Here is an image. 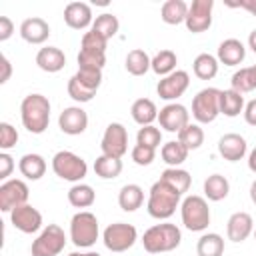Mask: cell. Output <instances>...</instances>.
<instances>
[{"instance_id": "5bb4252c", "label": "cell", "mask_w": 256, "mask_h": 256, "mask_svg": "<svg viewBox=\"0 0 256 256\" xmlns=\"http://www.w3.org/2000/svg\"><path fill=\"white\" fill-rule=\"evenodd\" d=\"M158 122H160V128H164L166 132L178 134L184 126L190 124V112L186 110V106L172 102V104H166L164 108H160Z\"/></svg>"}, {"instance_id": "8992f818", "label": "cell", "mask_w": 256, "mask_h": 256, "mask_svg": "<svg viewBox=\"0 0 256 256\" xmlns=\"http://www.w3.org/2000/svg\"><path fill=\"white\" fill-rule=\"evenodd\" d=\"M52 170L58 178L68 180V182H80L86 172H88V164L82 156L70 152V150H60L52 156Z\"/></svg>"}, {"instance_id": "bcb514c9", "label": "cell", "mask_w": 256, "mask_h": 256, "mask_svg": "<svg viewBox=\"0 0 256 256\" xmlns=\"http://www.w3.org/2000/svg\"><path fill=\"white\" fill-rule=\"evenodd\" d=\"M12 170H14V160H12V156H10L8 152H2V154H0V178L6 180V178L12 174Z\"/></svg>"}, {"instance_id": "681fc988", "label": "cell", "mask_w": 256, "mask_h": 256, "mask_svg": "<svg viewBox=\"0 0 256 256\" xmlns=\"http://www.w3.org/2000/svg\"><path fill=\"white\" fill-rule=\"evenodd\" d=\"M244 120H246L250 126H256V98L250 100V102L244 106Z\"/></svg>"}, {"instance_id": "e575fe53", "label": "cell", "mask_w": 256, "mask_h": 256, "mask_svg": "<svg viewBox=\"0 0 256 256\" xmlns=\"http://www.w3.org/2000/svg\"><path fill=\"white\" fill-rule=\"evenodd\" d=\"M176 62H178V58H176V54H174L172 50H160V52L152 58L150 70L164 78V76L176 72Z\"/></svg>"}, {"instance_id": "7402d4cb", "label": "cell", "mask_w": 256, "mask_h": 256, "mask_svg": "<svg viewBox=\"0 0 256 256\" xmlns=\"http://www.w3.org/2000/svg\"><path fill=\"white\" fill-rule=\"evenodd\" d=\"M246 58V48L240 40L236 38H226L224 42H220L218 46V62H222L224 66H238L242 64Z\"/></svg>"}, {"instance_id": "7a4b0ae2", "label": "cell", "mask_w": 256, "mask_h": 256, "mask_svg": "<svg viewBox=\"0 0 256 256\" xmlns=\"http://www.w3.org/2000/svg\"><path fill=\"white\" fill-rule=\"evenodd\" d=\"M20 118L28 132L42 134L50 124V100L42 94H28L20 104Z\"/></svg>"}, {"instance_id": "cb8c5ba5", "label": "cell", "mask_w": 256, "mask_h": 256, "mask_svg": "<svg viewBox=\"0 0 256 256\" xmlns=\"http://www.w3.org/2000/svg\"><path fill=\"white\" fill-rule=\"evenodd\" d=\"M132 120L140 126H150L156 118H158V108L150 98H138L134 100L132 108H130Z\"/></svg>"}, {"instance_id": "52a82bcc", "label": "cell", "mask_w": 256, "mask_h": 256, "mask_svg": "<svg viewBox=\"0 0 256 256\" xmlns=\"http://www.w3.org/2000/svg\"><path fill=\"white\" fill-rule=\"evenodd\" d=\"M106 44H108L106 38H102L94 30H88L82 36V42H80L78 66L104 68V64H106Z\"/></svg>"}, {"instance_id": "277c9868", "label": "cell", "mask_w": 256, "mask_h": 256, "mask_svg": "<svg viewBox=\"0 0 256 256\" xmlns=\"http://www.w3.org/2000/svg\"><path fill=\"white\" fill-rule=\"evenodd\" d=\"M100 236V226H98V218L88 212H76L70 220V240L74 242V246L78 248H90L96 244Z\"/></svg>"}, {"instance_id": "d4e9b609", "label": "cell", "mask_w": 256, "mask_h": 256, "mask_svg": "<svg viewBox=\"0 0 256 256\" xmlns=\"http://www.w3.org/2000/svg\"><path fill=\"white\" fill-rule=\"evenodd\" d=\"M18 170L28 180H40L46 172V160L40 154H24L18 162Z\"/></svg>"}, {"instance_id": "e0dca14e", "label": "cell", "mask_w": 256, "mask_h": 256, "mask_svg": "<svg viewBox=\"0 0 256 256\" xmlns=\"http://www.w3.org/2000/svg\"><path fill=\"white\" fill-rule=\"evenodd\" d=\"M58 126L64 134L78 136L88 128V114L80 106H68L58 116Z\"/></svg>"}, {"instance_id": "6f0895ef", "label": "cell", "mask_w": 256, "mask_h": 256, "mask_svg": "<svg viewBox=\"0 0 256 256\" xmlns=\"http://www.w3.org/2000/svg\"><path fill=\"white\" fill-rule=\"evenodd\" d=\"M252 234H254V240H256V228H254V232H252Z\"/></svg>"}, {"instance_id": "ffe728a7", "label": "cell", "mask_w": 256, "mask_h": 256, "mask_svg": "<svg viewBox=\"0 0 256 256\" xmlns=\"http://www.w3.org/2000/svg\"><path fill=\"white\" fill-rule=\"evenodd\" d=\"M64 22L74 30H86L92 26V10L86 2H70L64 8Z\"/></svg>"}, {"instance_id": "11a10c76", "label": "cell", "mask_w": 256, "mask_h": 256, "mask_svg": "<svg viewBox=\"0 0 256 256\" xmlns=\"http://www.w3.org/2000/svg\"><path fill=\"white\" fill-rule=\"evenodd\" d=\"M68 256H100V254L98 252H72Z\"/></svg>"}, {"instance_id": "f907efd6", "label": "cell", "mask_w": 256, "mask_h": 256, "mask_svg": "<svg viewBox=\"0 0 256 256\" xmlns=\"http://www.w3.org/2000/svg\"><path fill=\"white\" fill-rule=\"evenodd\" d=\"M10 74H12V64H10V60H8L6 56H2V74H0V84H6V82H8V78H10Z\"/></svg>"}, {"instance_id": "1f68e13d", "label": "cell", "mask_w": 256, "mask_h": 256, "mask_svg": "<svg viewBox=\"0 0 256 256\" xmlns=\"http://www.w3.org/2000/svg\"><path fill=\"white\" fill-rule=\"evenodd\" d=\"M192 70L200 80H212L218 74V58L208 52H202L194 58Z\"/></svg>"}, {"instance_id": "d6986e66", "label": "cell", "mask_w": 256, "mask_h": 256, "mask_svg": "<svg viewBox=\"0 0 256 256\" xmlns=\"http://www.w3.org/2000/svg\"><path fill=\"white\" fill-rule=\"evenodd\" d=\"M248 150V144L244 140V136L236 134V132H230V134H224L220 140H218V152L224 160L228 162H238L244 158Z\"/></svg>"}, {"instance_id": "816d5d0a", "label": "cell", "mask_w": 256, "mask_h": 256, "mask_svg": "<svg viewBox=\"0 0 256 256\" xmlns=\"http://www.w3.org/2000/svg\"><path fill=\"white\" fill-rule=\"evenodd\" d=\"M248 168H250L252 172H256V148L248 154Z\"/></svg>"}, {"instance_id": "4fadbf2b", "label": "cell", "mask_w": 256, "mask_h": 256, "mask_svg": "<svg viewBox=\"0 0 256 256\" xmlns=\"http://www.w3.org/2000/svg\"><path fill=\"white\" fill-rule=\"evenodd\" d=\"M212 8H214V0H194L188 6V16H186V28L192 34H200L206 32L212 24Z\"/></svg>"}, {"instance_id": "4316f807", "label": "cell", "mask_w": 256, "mask_h": 256, "mask_svg": "<svg viewBox=\"0 0 256 256\" xmlns=\"http://www.w3.org/2000/svg\"><path fill=\"white\" fill-rule=\"evenodd\" d=\"M160 14H162L160 16L162 22H166L170 26L182 24V22H186V16H188V4L184 0H166L162 4Z\"/></svg>"}, {"instance_id": "8d00e7d4", "label": "cell", "mask_w": 256, "mask_h": 256, "mask_svg": "<svg viewBox=\"0 0 256 256\" xmlns=\"http://www.w3.org/2000/svg\"><path fill=\"white\" fill-rule=\"evenodd\" d=\"M160 180L168 182V184H170L172 188H176L180 194L188 192V188H190V184H192V176H190L186 170H182V168H166V170L160 174Z\"/></svg>"}, {"instance_id": "ba28073f", "label": "cell", "mask_w": 256, "mask_h": 256, "mask_svg": "<svg viewBox=\"0 0 256 256\" xmlns=\"http://www.w3.org/2000/svg\"><path fill=\"white\" fill-rule=\"evenodd\" d=\"M220 114V90L218 88H202L192 98V116L200 124H210Z\"/></svg>"}, {"instance_id": "2e32d148", "label": "cell", "mask_w": 256, "mask_h": 256, "mask_svg": "<svg viewBox=\"0 0 256 256\" xmlns=\"http://www.w3.org/2000/svg\"><path fill=\"white\" fill-rule=\"evenodd\" d=\"M188 84H190L188 72H186V70H176V72L164 76V78L158 82L156 92H158V96H160L162 100H176V98H180V96L186 92Z\"/></svg>"}, {"instance_id": "83f0119b", "label": "cell", "mask_w": 256, "mask_h": 256, "mask_svg": "<svg viewBox=\"0 0 256 256\" xmlns=\"http://www.w3.org/2000/svg\"><path fill=\"white\" fill-rule=\"evenodd\" d=\"M244 110V96L236 90H220V114L234 118Z\"/></svg>"}, {"instance_id": "603a6c76", "label": "cell", "mask_w": 256, "mask_h": 256, "mask_svg": "<svg viewBox=\"0 0 256 256\" xmlns=\"http://www.w3.org/2000/svg\"><path fill=\"white\" fill-rule=\"evenodd\" d=\"M36 64L40 70L44 72H60L66 64V56L60 48L56 46H46V48H40L38 54H36Z\"/></svg>"}, {"instance_id": "7c38bea8", "label": "cell", "mask_w": 256, "mask_h": 256, "mask_svg": "<svg viewBox=\"0 0 256 256\" xmlns=\"http://www.w3.org/2000/svg\"><path fill=\"white\" fill-rule=\"evenodd\" d=\"M28 194H30V190H28L24 180L12 178V180L2 182V186H0V210L12 212L14 208L28 204Z\"/></svg>"}, {"instance_id": "f546056e", "label": "cell", "mask_w": 256, "mask_h": 256, "mask_svg": "<svg viewBox=\"0 0 256 256\" xmlns=\"http://www.w3.org/2000/svg\"><path fill=\"white\" fill-rule=\"evenodd\" d=\"M228 192H230V184L222 174H212L204 180V194L208 200L220 202L228 196Z\"/></svg>"}, {"instance_id": "ac0fdd59", "label": "cell", "mask_w": 256, "mask_h": 256, "mask_svg": "<svg viewBox=\"0 0 256 256\" xmlns=\"http://www.w3.org/2000/svg\"><path fill=\"white\" fill-rule=\"evenodd\" d=\"M254 232V220L248 212H234L226 222V236L232 242H244Z\"/></svg>"}, {"instance_id": "f6af8a7d", "label": "cell", "mask_w": 256, "mask_h": 256, "mask_svg": "<svg viewBox=\"0 0 256 256\" xmlns=\"http://www.w3.org/2000/svg\"><path fill=\"white\" fill-rule=\"evenodd\" d=\"M154 156H156V150L148 148V146H142V144H136L132 148V160L138 164V166H148L154 162Z\"/></svg>"}, {"instance_id": "9a60e30c", "label": "cell", "mask_w": 256, "mask_h": 256, "mask_svg": "<svg viewBox=\"0 0 256 256\" xmlns=\"http://www.w3.org/2000/svg\"><path fill=\"white\" fill-rule=\"evenodd\" d=\"M10 222L16 230H20L24 234H34L42 228V214L34 206L22 204L10 212Z\"/></svg>"}, {"instance_id": "836d02e7", "label": "cell", "mask_w": 256, "mask_h": 256, "mask_svg": "<svg viewBox=\"0 0 256 256\" xmlns=\"http://www.w3.org/2000/svg\"><path fill=\"white\" fill-rule=\"evenodd\" d=\"M150 62H152V58H150L144 50L134 48V50L128 52L124 66H126V70H128L132 76H142V74H146V72L150 70Z\"/></svg>"}, {"instance_id": "c3c4849f", "label": "cell", "mask_w": 256, "mask_h": 256, "mask_svg": "<svg viewBox=\"0 0 256 256\" xmlns=\"http://www.w3.org/2000/svg\"><path fill=\"white\" fill-rule=\"evenodd\" d=\"M226 6H230V8H242V10L250 12L252 16H256V0H238V2H226Z\"/></svg>"}, {"instance_id": "f1b7e54d", "label": "cell", "mask_w": 256, "mask_h": 256, "mask_svg": "<svg viewBox=\"0 0 256 256\" xmlns=\"http://www.w3.org/2000/svg\"><path fill=\"white\" fill-rule=\"evenodd\" d=\"M94 172H96V176H100L104 180H114L122 172V160L120 158H114V156L100 154L94 160Z\"/></svg>"}, {"instance_id": "6da1fadb", "label": "cell", "mask_w": 256, "mask_h": 256, "mask_svg": "<svg viewBox=\"0 0 256 256\" xmlns=\"http://www.w3.org/2000/svg\"><path fill=\"white\" fill-rule=\"evenodd\" d=\"M182 194L172 188L168 182L164 180H156L150 188L148 194V202H146V210L152 218L156 220H166L176 212V206L180 204Z\"/></svg>"}, {"instance_id": "f5cc1de1", "label": "cell", "mask_w": 256, "mask_h": 256, "mask_svg": "<svg viewBox=\"0 0 256 256\" xmlns=\"http://www.w3.org/2000/svg\"><path fill=\"white\" fill-rule=\"evenodd\" d=\"M248 46L252 48V52L256 54V30H252L250 32V36H248Z\"/></svg>"}, {"instance_id": "ab89813d", "label": "cell", "mask_w": 256, "mask_h": 256, "mask_svg": "<svg viewBox=\"0 0 256 256\" xmlns=\"http://www.w3.org/2000/svg\"><path fill=\"white\" fill-rule=\"evenodd\" d=\"M74 78L86 86L88 90L96 92L102 84V68H94V66H78V72L74 74Z\"/></svg>"}, {"instance_id": "db71d44e", "label": "cell", "mask_w": 256, "mask_h": 256, "mask_svg": "<svg viewBox=\"0 0 256 256\" xmlns=\"http://www.w3.org/2000/svg\"><path fill=\"white\" fill-rule=\"evenodd\" d=\"M250 200L256 204V180L250 184Z\"/></svg>"}, {"instance_id": "d6a6232c", "label": "cell", "mask_w": 256, "mask_h": 256, "mask_svg": "<svg viewBox=\"0 0 256 256\" xmlns=\"http://www.w3.org/2000/svg\"><path fill=\"white\" fill-rule=\"evenodd\" d=\"M94 200H96V192H94V188L88 186V184L78 182V184H74V186L68 190V202H70L74 208H88V206L94 204Z\"/></svg>"}, {"instance_id": "30bf717a", "label": "cell", "mask_w": 256, "mask_h": 256, "mask_svg": "<svg viewBox=\"0 0 256 256\" xmlns=\"http://www.w3.org/2000/svg\"><path fill=\"white\" fill-rule=\"evenodd\" d=\"M102 240L110 252H124L134 246V242L138 240V232L132 224L114 222V224L106 226V230L102 232Z\"/></svg>"}, {"instance_id": "7dc6e473", "label": "cell", "mask_w": 256, "mask_h": 256, "mask_svg": "<svg viewBox=\"0 0 256 256\" xmlns=\"http://www.w3.org/2000/svg\"><path fill=\"white\" fill-rule=\"evenodd\" d=\"M14 34V24L8 16H0V42L8 40Z\"/></svg>"}, {"instance_id": "f35d334b", "label": "cell", "mask_w": 256, "mask_h": 256, "mask_svg": "<svg viewBox=\"0 0 256 256\" xmlns=\"http://www.w3.org/2000/svg\"><path fill=\"white\" fill-rule=\"evenodd\" d=\"M178 142L190 152L204 144V130L198 124H188L178 132Z\"/></svg>"}, {"instance_id": "b9f144b4", "label": "cell", "mask_w": 256, "mask_h": 256, "mask_svg": "<svg viewBox=\"0 0 256 256\" xmlns=\"http://www.w3.org/2000/svg\"><path fill=\"white\" fill-rule=\"evenodd\" d=\"M160 142H162V132H160V128H156L152 124L150 126H142L138 130V134H136V144L148 146L152 150H156L160 146Z\"/></svg>"}, {"instance_id": "44dd1931", "label": "cell", "mask_w": 256, "mask_h": 256, "mask_svg": "<svg viewBox=\"0 0 256 256\" xmlns=\"http://www.w3.org/2000/svg\"><path fill=\"white\" fill-rule=\"evenodd\" d=\"M20 36L22 40H26L28 44H44L50 36V26L46 20L42 18H26L20 24Z\"/></svg>"}, {"instance_id": "9c48e42d", "label": "cell", "mask_w": 256, "mask_h": 256, "mask_svg": "<svg viewBox=\"0 0 256 256\" xmlns=\"http://www.w3.org/2000/svg\"><path fill=\"white\" fill-rule=\"evenodd\" d=\"M66 246V234L58 224H48L32 242V256H58Z\"/></svg>"}, {"instance_id": "4dcf8cb0", "label": "cell", "mask_w": 256, "mask_h": 256, "mask_svg": "<svg viewBox=\"0 0 256 256\" xmlns=\"http://www.w3.org/2000/svg\"><path fill=\"white\" fill-rule=\"evenodd\" d=\"M198 256H222L224 254V238L216 232L202 234L196 244Z\"/></svg>"}, {"instance_id": "d590c367", "label": "cell", "mask_w": 256, "mask_h": 256, "mask_svg": "<svg viewBox=\"0 0 256 256\" xmlns=\"http://www.w3.org/2000/svg\"><path fill=\"white\" fill-rule=\"evenodd\" d=\"M160 156H162V160H164L170 168H178V166L188 158V150H186L178 140H170V142H166V144L162 146Z\"/></svg>"}, {"instance_id": "8fae6325", "label": "cell", "mask_w": 256, "mask_h": 256, "mask_svg": "<svg viewBox=\"0 0 256 256\" xmlns=\"http://www.w3.org/2000/svg\"><path fill=\"white\" fill-rule=\"evenodd\" d=\"M102 154L106 156H114V158H122L128 150V132L124 128V124L120 122H110L104 130L102 136Z\"/></svg>"}, {"instance_id": "5b68a950", "label": "cell", "mask_w": 256, "mask_h": 256, "mask_svg": "<svg viewBox=\"0 0 256 256\" xmlns=\"http://www.w3.org/2000/svg\"><path fill=\"white\" fill-rule=\"evenodd\" d=\"M180 214H182V224L190 232H202L210 224V208L208 202L202 196H186L180 204Z\"/></svg>"}, {"instance_id": "74e56055", "label": "cell", "mask_w": 256, "mask_h": 256, "mask_svg": "<svg viewBox=\"0 0 256 256\" xmlns=\"http://www.w3.org/2000/svg\"><path fill=\"white\" fill-rule=\"evenodd\" d=\"M118 28H120L118 18H116L114 14L104 12V14L96 16V20L92 22V28H90V30H94V32H96V34H100L102 38L110 40L112 36H116V34H118Z\"/></svg>"}, {"instance_id": "9f6ffc18", "label": "cell", "mask_w": 256, "mask_h": 256, "mask_svg": "<svg viewBox=\"0 0 256 256\" xmlns=\"http://www.w3.org/2000/svg\"><path fill=\"white\" fill-rule=\"evenodd\" d=\"M252 72H254V78H256V64L252 66Z\"/></svg>"}, {"instance_id": "3957f363", "label": "cell", "mask_w": 256, "mask_h": 256, "mask_svg": "<svg viewBox=\"0 0 256 256\" xmlns=\"http://www.w3.org/2000/svg\"><path fill=\"white\" fill-rule=\"evenodd\" d=\"M182 240V232L176 224L170 222H162V224H154L150 226L144 236H142V244L144 250L150 254H162V252H170L174 248L180 246Z\"/></svg>"}, {"instance_id": "7bdbcfd3", "label": "cell", "mask_w": 256, "mask_h": 256, "mask_svg": "<svg viewBox=\"0 0 256 256\" xmlns=\"http://www.w3.org/2000/svg\"><path fill=\"white\" fill-rule=\"evenodd\" d=\"M94 94L96 92H92V90H88L86 86H82L74 76L68 80V96L72 98V100H76V102H90L92 98H94Z\"/></svg>"}, {"instance_id": "ee69618b", "label": "cell", "mask_w": 256, "mask_h": 256, "mask_svg": "<svg viewBox=\"0 0 256 256\" xmlns=\"http://www.w3.org/2000/svg\"><path fill=\"white\" fill-rule=\"evenodd\" d=\"M18 142V132L12 124L8 122H0V148L2 150H10L14 148Z\"/></svg>"}, {"instance_id": "484cf974", "label": "cell", "mask_w": 256, "mask_h": 256, "mask_svg": "<svg viewBox=\"0 0 256 256\" xmlns=\"http://www.w3.org/2000/svg\"><path fill=\"white\" fill-rule=\"evenodd\" d=\"M144 202V190L138 184H126L118 192V204L124 212H134Z\"/></svg>"}, {"instance_id": "60d3db41", "label": "cell", "mask_w": 256, "mask_h": 256, "mask_svg": "<svg viewBox=\"0 0 256 256\" xmlns=\"http://www.w3.org/2000/svg\"><path fill=\"white\" fill-rule=\"evenodd\" d=\"M232 90L240 92V94H246V92H252L256 90V78H254V72H252V66L248 68H240L232 74Z\"/></svg>"}]
</instances>
